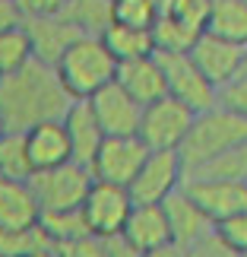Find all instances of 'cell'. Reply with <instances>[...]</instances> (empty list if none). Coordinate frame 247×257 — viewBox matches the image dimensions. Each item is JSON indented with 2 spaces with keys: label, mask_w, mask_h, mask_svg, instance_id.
Listing matches in <instances>:
<instances>
[{
  "label": "cell",
  "mask_w": 247,
  "mask_h": 257,
  "mask_svg": "<svg viewBox=\"0 0 247 257\" xmlns=\"http://www.w3.org/2000/svg\"><path fill=\"white\" fill-rule=\"evenodd\" d=\"M29 184H32V191L38 197L42 213H48V210H76V206H83L89 187H92V172H89V165L70 159V162L54 165V169L32 172Z\"/></svg>",
  "instance_id": "277c9868"
},
{
  "label": "cell",
  "mask_w": 247,
  "mask_h": 257,
  "mask_svg": "<svg viewBox=\"0 0 247 257\" xmlns=\"http://www.w3.org/2000/svg\"><path fill=\"white\" fill-rule=\"evenodd\" d=\"M241 140H247V117L234 114V111H228V108H222L215 102L212 108L193 114V124L187 131L184 143L177 146V156H181L184 169L193 172L203 162L215 159L219 153L238 146Z\"/></svg>",
  "instance_id": "7a4b0ae2"
},
{
  "label": "cell",
  "mask_w": 247,
  "mask_h": 257,
  "mask_svg": "<svg viewBox=\"0 0 247 257\" xmlns=\"http://www.w3.org/2000/svg\"><path fill=\"white\" fill-rule=\"evenodd\" d=\"M206 32L247 48V0H209Z\"/></svg>",
  "instance_id": "44dd1931"
},
{
  "label": "cell",
  "mask_w": 247,
  "mask_h": 257,
  "mask_svg": "<svg viewBox=\"0 0 247 257\" xmlns=\"http://www.w3.org/2000/svg\"><path fill=\"white\" fill-rule=\"evenodd\" d=\"M114 83L130 92L140 105H149L155 98L165 95V76H162V64L159 54H146V57H133V61H121L114 73Z\"/></svg>",
  "instance_id": "e0dca14e"
},
{
  "label": "cell",
  "mask_w": 247,
  "mask_h": 257,
  "mask_svg": "<svg viewBox=\"0 0 247 257\" xmlns=\"http://www.w3.org/2000/svg\"><path fill=\"white\" fill-rule=\"evenodd\" d=\"M155 54H159L162 76H165V95L184 102L190 111H206V108L215 105L219 89L200 73V67L190 61L187 51H155Z\"/></svg>",
  "instance_id": "8992f818"
},
{
  "label": "cell",
  "mask_w": 247,
  "mask_h": 257,
  "mask_svg": "<svg viewBox=\"0 0 247 257\" xmlns=\"http://www.w3.org/2000/svg\"><path fill=\"white\" fill-rule=\"evenodd\" d=\"M16 23H23V16L16 10V0H0V29L16 26Z\"/></svg>",
  "instance_id": "e575fe53"
},
{
  "label": "cell",
  "mask_w": 247,
  "mask_h": 257,
  "mask_svg": "<svg viewBox=\"0 0 247 257\" xmlns=\"http://www.w3.org/2000/svg\"><path fill=\"white\" fill-rule=\"evenodd\" d=\"M162 210H165L168 232H171V244H177L181 251H184V248H190L193 241L206 238L209 232H215L212 219L193 203V197L184 191V184L177 187L174 194H168V197H165V200H162Z\"/></svg>",
  "instance_id": "5bb4252c"
},
{
  "label": "cell",
  "mask_w": 247,
  "mask_h": 257,
  "mask_svg": "<svg viewBox=\"0 0 247 257\" xmlns=\"http://www.w3.org/2000/svg\"><path fill=\"white\" fill-rule=\"evenodd\" d=\"M184 191L215 222L247 210V181L238 178H184Z\"/></svg>",
  "instance_id": "7c38bea8"
},
{
  "label": "cell",
  "mask_w": 247,
  "mask_h": 257,
  "mask_svg": "<svg viewBox=\"0 0 247 257\" xmlns=\"http://www.w3.org/2000/svg\"><path fill=\"white\" fill-rule=\"evenodd\" d=\"M7 134V124H4V114H0V137Z\"/></svg>",
  "instance_id": "f35d334b"
},
{
  "label": "cell",
  "mask_w": 247,
  "mask_h": 257,
  "mask_svg": "<svg viewBox=\"0 0 247 257\" xmlns=\"http://www.w3.org/2000/svg\"><path fill=\"white\" fill-rule=\"evenodd\" d=\"M38 216H42V206L32 184L23 178L0 175V229H26L38 222Z\"/></svg>",
  "instance_id": "d6986e66"
},
{
  "label": "cell",
  "mask_w": 247,
  "mask_h": 257,
  "mask_svg": "<svg viewBox=\"0 0 247 257\" xmlns=\"http://www.w3.org/2000/svg\"><path fill=\"white\" fill-rule=\"evenodd\" d=\"M215 235H219L222 241H228L238 254H247V210L215 222Z\"/></svg>",
  "instance_id": "4dcf8cb0"
},
{
  "label": "cell",
  "mask_w": 247,
  "mask_h": 257,
  "mask_svg": "<svg viewBox=\"0 0 247 257\" xmlns=\"http://www.w3.org/2000/svg\"><path fill=\"white\" fill-rule=\"evenodd\" d=\"M187 178H238V181H247V140L203 162L200 169L187 172Z\"/></svg>",
  "instance_id": "484cf974"
},
{
  "label": "cell",
  "mask_w": 247,
  "mask_h": 257,
  "mask_svg": "<svg viewBox=\"0 0 247 257\" xmlns=\"http://www.w3.org/2000/svg\"><path fill=\"white\" fill-rule=\"evenodd\" d=\"M83 216H86V225L92 235H117L124 229L127 216L133 210V200H130V191L121 184H108V181H95L92 178V187H89L86 200H83Z\"/></svg>",
  "instance_id": "30bf717a"
},
{
  "label": "cell",
  "mask_w": 247,
  "mask_h": 257,
  "mask_svg": "<svg viewBox=\"0 0 247 257\" xmlns=\"http://www.w3.org/2000/svg\"><path fill=\"white\" fill-rule=\"evenodd\" d=\"M0 175L4 178H32V162L26 153V137L19 131H7L0 137Z\"/></svg>",
  "instance_id": "4316f807"
},
{
  "label": "cell",
  "mask_w": 247,
  "mask_h": 257,
  "mask_svg": "<svg viewBox=\"0 0 247 257\" xmlns=\"http://www.w3.org/2000/svg\"><path fill=\"white\" fill-rule=\"evenodd\" d=\"M181 0H155V7H159V13H168V10H174Z\"/></svg>",
  "instance_id": "74e56055"
},
{
  "label": "cell",
  "mask_w": 247,
  "mask_h": 257,
  "mask_svg": "<svg viewBox=\"0 0 247 257\" xmlns=\"http://www.w3.org/2000/svg\"><path fill=\"white\" fill-rule=\"evenodd\" d=\"M23 26L29 32V42H32V57L51 67L80 38V32L64 16H32V19H23Z\"/></svg>",
  "instance_id": "9a60e30c"
},
{
  "label": "cell",
  "mask_w": 247,
  "mask_h": 257,
  "mask_svg": "<svg viewBox=\"0 0 247 257\" xmlns=\"http://www.w3.org/2000/svg\"><path fill=\"white\" fill-rule=\"evenodd\" d=\"M184 257H241V254L234 251L228 241H222L215 232H209L206 238L193 241L190 248H184Z\"/></svg>",
  "instance_id": "1f68e13d"
},
{
  "label": "cell",
  "mask_w": 247,
  "mask_h": 257,
  "mask_svg": "<svg viewBox=\"0 0 247 257\" xmlns=\"http://www.w3.org/2000/svg\"><path fill=\"white\" fill-rule=\"evenodd\" d=\"M241 257H247V254H241Z\"/></svg>",
  "instance_id": "ab89813d"
},
{
  "label": "cell",
  "mask_w": 247,
  "mask_h": 257,
  "mask_svg": "<svg viewBox=\"0 0 247 257\" xmlns=\"http://www.w3.org/2000/svg\"><path fill=\"white\" fill-rule=\"evenodd\" d=\"M111 16L121 26L152 29L159 19V7H155V0H111Z\"/></svg>",
  "instance_id": "f1b7e54d"
},
{
  "label": "cell",
  "mask_w": 247,
  "mask_h": 257,
  "mask_svg": "<svg viewBox=\"0 0 247 257\" xmlns=\"http://www.w3.org/2000/svg\"><path fill=\"white\" fill-rule=\"evenodd\" d=\"M121 235L140 254L159 248V244H168L171 241V232H168L162 203H133V210H130V216H127Z\"/></svg>",
  "instance_id": "ffe728a7"
},
{
  "label": "cell",
  "mask_w": 247,
  "mask_h": 257,
  "mask_svg": "<svg viewBox=\"0 0 247 257\" xmlns=\"http://www.w3.org/2000/svg\"><path fill=\"white\" fill-rule=\"evenodd\" d=\"M23 137H26V153H29V162H32V172L70 162V140H67V131L61 121L35 124L23 131Z\"/></svg>",
  "instance_id": "ac0fdd59"
},
{
  "label": "cell",
  "mask_w": 247,
  "mask_h": 257,
  "mask_svg": "<svg viewBox=\"0 0 247 257\" xmlns=\"http://www.w3.org/2000/svg\"><path fill=\"white\" fill-rule=\"evenodd\" d=\"M146 156H149V146L136 134L133 137H105L102 146L92 156V162H89V172H92L95 181L127 187L133 181V175L140 172Z\"/></svg>",
  "instance_id": "ba28073f"
},
{
  "label": "cell",
  "mask_w": 247,
  "mask_h": 257,
  "mask_svg": "<svg viewBox=\"0 0 247 257\" xmlns=\"http://www.w3.org/2000/svg\"><path fill=\"white\" fill-rule=\"evenodd\" d=\"M38 225L45 229V235L57 248H67V244L80 241L83 235H89V225H86V216L80 206L76 210H48L38 216Z\"/></svg>",
  "instance_id": "cb8c5ba5"
},
{
  "label": "cell",
  "mask_w": 247,
  "mask_h": 257,
  "mask_svg": "<svg viewBox=\"0 0 247 257\" xmlns=\"http://www.w3.org/2000/svg\"><path fill=\"white\" fill-rule=\"evenodd\" d=\"M187 54H190V61L200 67V73L215 89L225 86L231 76H238L247 67V48L234 45V42H225V38L212 35V32H203L190 48H187Z\"/></svg>",
  "instance_id": "8fae6325"
},
{
  "label": "cell",
  "mask_w": 247,
  "mask_h": 257,
  "mask_svg": "<svg viewBox=\"0 0 247 257\" xmlns=\"http://www.w3.org/2000/svg\"><path fill=\"white\" fill-rule=\"evenodd\" d=\"M105 248H108L111 257H140V251H136L121 232H117V235H105Z\"/></svg>",
  "instance_id": "836d02e7"
},
{
  "label": "cell",
  "mask_w": 247,
  "mask_h": 257,
  "mask_svg": "<svg viewBox=\"0 0 247 257\" xmlns=\"http://www.w3.org/2000/svg\"><path fill=\"white\" fill-rule=\"evenodd\" d=\"M23 257H64V251L57 248V244H51V248H38V251H29Z\"/></svg>",
  "instance_id": "8d00e7d4"
},
{
  "label": "cell",
  "mask_w": 247,
  "mask_h": 257,
  "mask_svg": "<svg viewBox=\"0 0 247 257\" xmlns=\"http://www.w3.org/2000/svg\"><path fill=\"white\" fill-rule=\"evenodd\" d=\"M70 0H16V10L23 19H32V16H61L64 7Z\"/></svg>",
  "instance_id": "d6a6232c"
},
{
  "label": "cell",
  "mask_w": 247,
  "mask_h": 257,
  "mask_svg": "<svg viewBox=\"0 0 247 257\" xmlns=\"http://www.w3.org/2000/svg\"><path fill=\"white\" fill-rule=\"evenodd\" d=\"M184 178H187V169L177 150H149L140 172L127 184V191H130L133 203H162L168 194H174L184 184Z\"/></svg>",
  "instance_id": "52a82bcc"
},
{
  "label": "cell",
  "mask_w": 247,
  "mask_h": 257,
  "mask_svg": "<svg viewBox=\"0 0 247 257\" xmlns=\"http://www.w3.org/2000/svg\"><path fill=\"white\" fill-rule=\"evenodd\" d=\"M73 95L64 89L51 64L29 61L16 73L0 76V114L7 131H29L45 121H61Z\"/></svg>",
  "instance_id": "6da1fadb"
},
{
  "label": "cell",
  "mask_w": 247,
  "mask_h": 257,
  "mask_svg": "<svg viewBox=\"0 0 247 257\" xmlns=\"http://www.w3.org/2000/svg\"><path fill=\"white\" fill-rule=\"evenodd\" d=\"M61 124L67 131V140H70V159L89 165L92 156H95V150L105 140V131L98 127L89 98H73L70 108H67L64 117H61Z\"/></svg>",
  "instance_id": "2e32d148"
},
{
  "label": "cell",
  "mask_w": 247,
  "mask_h": 257,
  "mask_svg": "<svg viewBox=\"0 0 247 257\" xmlns=\"http://www.w3.org/2000/svg\"><path fill=\"white\" fill-rule=\"evenodd\" d=\"M54 70H57V76H61L64 89L73 98H89V95H95L102 86L114 83L117 61L105 48L102 35H80L61 54V61L54 64Z\"/></svg>",
  "instance_id": "3957f363"
},
{
  "label": "cell",
  "mask_w": 247,
  "mask_h": 257,
  "mask_svg": "<svg viewBox=\"0 0 247 257\" xmlns=\"http://www.w3.org/2000/svg\"><path fill=\"white\" fill-rule=\"evenodd\" d=\"M102 42H105V48L111 51V57H114L117 64H121V61H133V57L155 54L152 29H133V26L111 23L102 32Z\"/></svg>",
  "instance_id": "7402d4cb"
},
{
  "label": "cell",
  "mask_w": 247,
  "mask_h": 257,
  "mask_svg": "<svg viewBox=\"0 0 247 257\" xmlns=\"http://www.w3.org/2000/svg\"><path fill=\"white\" fill-rule=\"evenodd\" d=\"M193 114L196 111H190L184 102H177L171 95H162L155 102L143 105L136 137L149 150H177L184 143L187 131H190V124H193Z\"/></svg>",
  "instance_id": "5b68a950"
},
{
  "label": "cell",
  "mask_w": 247,
  "mask_h": 257,
  "mask_svg": "<svg viewBox=\"0 0 247 257\" xmlns=\"http://www.w3.org/2000/svg\"><path fill=\"white\" fill-rule=\"evenodd\" d=\"M80 35H102L114 23L111 0H70L61 13Z\"/></svg>",
  "instance_id": "603a6c76"
},
{
  "label": "cell",
  "mask_w": 247,
  "mask_h": 257,
  "mask_svg": "<svg viewBox=\"0 0 247 257\" xmlns=\"http://www.w3.org/2000/svg\"><path fill=\"white\" fill-rule=\"evenodd\" d=\"M140 257H184V251L168 241V244H159V248H152V251H143Z\"/></svg>",
  "instance_id": "d590c367"
},
{
  "label": "cell",
  "mask_w": 247,
  "mask_h": 257,
  "mask_svg": "<svg viewBox=\"0 0 247 257\" xmlns=\"http://www.w3.org/2000/svg\"><path fill=\"white\" fill-rule=\"evenodd\" d=\"M215 102L222 108H228V111H234V114L247 117V67L238 76H231L225 86H219V98Z\"/></svg>",
  "instance_id": "f546056e"
},
{
  "label": "cell",
  "mask_w": 247,
  "mask_h": 257,
  "mask_svg": "<svg viewBox=\"0 0 247 257\" xmlns=\"http://www.w3.org/2000/svg\"><path fill=\"white\" fill-rule=\"evenodd\" d=\"M206 10L209 0H181L174 10L159 13L152 26L155 51H187L206 32Z\"/></svg>",
  "instance_id": "9c48e42d"
},
{
  "label": "cell",
  "mask_w": 247,
  "mask_h": 257,
  "mask_svg": "<svg viewBox=\"0 0 247 257\" xmlns=\"http://www.w3.org/2000/svg\"><path fill=\"white\" fill-rule=\"evenodd\" d=\"M89 105H92V114L98 127L105 131V137H133L140 127L143 105L130 92H124L117 83H108L95 95H89Z\"/></svg>",
  "instance_id": "4fadbf2b"
},
{
  "label": "cell",
  "mask_w": 247,
  "mask_h": 257,
  "mask_svg": "<svg viewBox=\"0 0 247 257\" xmlns=\"http://www.w3.org/2000/svg\"><path fill=\"white\" fill-rule=\"evenodd\" d=\"M32 57V42H29V32L23 23L0 29V76L16 73L19 67H26Z\"/></svg>",
  "instance_id": "d4e9b609"
},
{
  "label": "cell",
  "mask_w": 247,
  "mask_h": 257,
  "mask_svg": "<svg viewBox=\"0 0 247 257\" xmlns=\"http://www.w3.org/2000/svg\"><path fill=\"white\" fill-rule=\"evenodd\" d=\"M51 238L42 225H26V229H0V257H23L38 248H51Z\"/></svg>",
  "instance_id": "83f0119b"
}]
</instances>
